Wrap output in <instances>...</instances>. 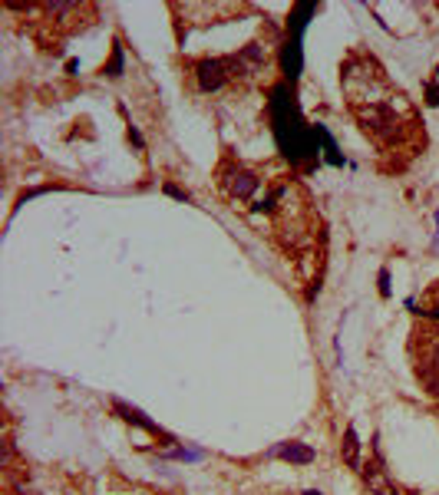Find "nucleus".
<instances>
[{
  "instance_id": "423d86ee",
  "label": "nucleus",
  "mask_w": 439,
  "mask_h": 495,
  "mask_svg": "<svg viewBox=\"0 0 439 495\" xmlns=\"http://www.w3.org/2000/svg\"><path fill=\"white\" fill-rule=\"evenodd\" d=\"M340 452H344V459H347L350 469H360V443H357V429H353V426H350L347 433H344Z\"/></svg>"
},
{
  "instance_id": "6e6552de",
  "label": "nucleus",
  "mask_w": 439,
  "mask_h": 495,
  "mask_svg": "<svg viewBox=\"0 0 439 495\" xmlns=\"http://www.w3.org/2000/svg\"><path fill=\"white\" fill-rule=\"evenodd\" d=\"M122 73V50L116 46L113 50V63H109V76H119Z\"/></svg>"
},
{
  "instance_id": "39448f33",
  "label": "nucleus",
  "mask_w": 439,
  "mask_h": 495,
  "mask_svg": "<svg viewBox=\"0 0 439 495\" xmlns=\"http://www.w3.org/2000/svg\"><path fill=\"white\" fill-rule=\"evenodd\" d=\"M116 413H122V420H126V423H136V426H142V429H149V433H155V436H166L152 420H146V416H142L139 409H133V406L119 403V400H116ZM166 439H168V436H166Z\"/></svg>"
},
{
  "instance_id": "9d476101",
  "label": "nucleus",
  "mask_w": 439,
  "mask_h": 495,
  "mask_svg": "<svg viewBox=\"0 0 439 495\" xmlns=\"http://www.w3.org/2000/svg\"><path fill=\"white\" fill-rule=\"evenodd\" d=\"M380 294H390V274L380 271Z\"/></svg>"
},
{
  "instance_id": "9b49d317",
  "label": "nucleus",
  "mask_w": 439,
  "mask_h": 495,
  "mask_svg": "<svg viewBox=\"0 0 439 495\" xmlns=\"http://www.w3.org/2000/svg\"><path fill=\"white\" fill-rule=\"evenodd\" d=\"M304 495H320V492H314V489H311V492H304Z\"/></svg>"
},
{
  "instance_id": "0eeeda50",
  "label": "nucleus",
  "mask_w": 439,
  "mask_h": 495,
  "mask_svg": "<svg viewBox=\"0 0 439 495\" xmlns=\"http://www.w3.org/2000/svg\"><path fill=\"white\" fill-rule=\"evenodd\" d=\"M364 476H367V485H370L377 495H396V489L387 482V476H383V469H380V465H367Z\"/></svg>"
},
{
  "instance_id": "f03ea898",
  "label": "nucleus",
  "mask_w": 439,
  "mask_h": 495,
  "mask_svg": "<svg viewBox=\"0 0 439 495\" xmlns=\"http://www.w3.org/2000/svg\"><path fill=\"white\" fill-rule=\"evenodd\" d=\"M257 185H261V179H257L255 172L242 168V165L222 168V188H225V195L235 198V202H248V198L257 192Z\"/></svg>"
},
{
  "instance_id": "20e7f679",
  "label": "nucleus",
  "mask_w": 439,
  "mask_h": 495,
  "mask_svg": "<svg viewBox=\"0 0 439 495\" xmlns=\"http://www.w3.org/2000/svg\"><path fill=\"white\" fill-rule=\"evenodd\" d=\"M268 456H277V459H284V463H297V465L314 463V449L304 446V443H277Z\"/></svg>"
},
{
  "instance_id": "1a4fd4ad",
  "label": "nucleus",
  "mask_w": 439,
  "mask_h": 495,
  "mask_svg": "<svg viewBox=\"0 0 439 495\" xmlns=\"http://www.w3.org/2000/svg\"><path fill=\"white\" fill-rule=\"evenodd\" d=\"M172 459H202V452H195V449H175V452H172Z\"/></svg>"
},
{
  "instance_id": "f257e3e1",
  "label": "nucleus",
  "mask_w": 439,
  "mask_h": 495,
  "mask_svg": "<svg viewBox=\"0 0 439 495\" xmlns=\"http://www.w3.org/2000/svg\"><path fill=\"white\" fill-rule=\"evenodd\" d=\"M235 73H242V60H198L195 63V83L202 93L222 90Z\"/></svg>"
},
{
  "instance_id": "7ed1b4c3",
  "label": "nucleus",
  "mask_w": 439,
  "mask_h": 495,
  "mask_svg": "<svg viewBox=\"0 0 439 495\" xmlns=\"http://www.w3.org/2000/svg\"><path fill=\"white\" fill-rule=\"evenodd\" d=\"M420 380L433 396H439V340H429V347H426L423 363H420Z\"/></svg>"
}]
</instances>
